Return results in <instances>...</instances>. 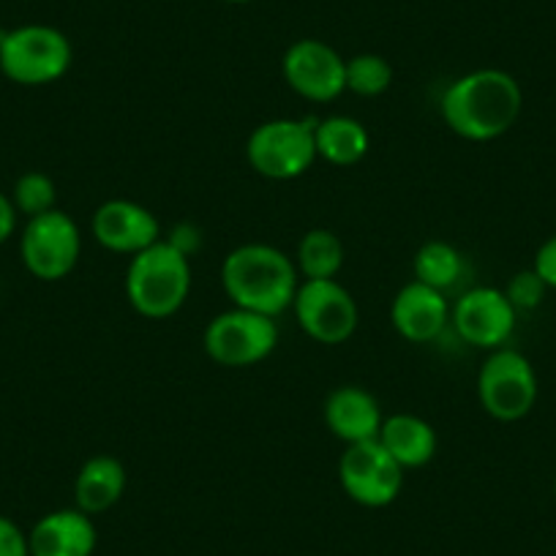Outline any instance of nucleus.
I'll list each match as a JSON object with an SVG mask.
<instances>
[{"instance_id": "obj_8", "label": "nucleus", "mask_w": 556, "mask_h": 556, "mask_svg": "<svg viewBox=\"0 0 556 556\" xmlns=\"http://www.w3.org/2000/svg\"><path fill=\"white\" fill-rule=\"evenodd\" d=\"M20 254L28 273L39 281H61L83 256V232L61 207L28 218L20 235Z\"/></svg>"}, {"instance_id": "obj_25", "label": "nucleus", "mask_w": 556, "mask_h": 556, "mask_svg": "<svg viewBox=\"0 0 556 556\" xmlns=\"http://www.w3.org/2000/svg\"><path fill=\"white\" fill-rule=\"evenodd\" d=\"M0 556H30L28 534L7 516H0Z\"/></svg>"}, {"instance_id": "obj_26", "label": "nucleus", "mask_w": 556, "mask_h": 556, "mask_svg": "<svg viewBox=\"0 0 556 556\" xmlns=\"http://www.w3.org/2000/svg\"><path fill=\"white\" fill-rule=\"evenodd\" d=\"M532 270L543 278V285L548 290H556V235H551L543 245L538 249L532 262Z\"/></svg>"}, {"instance_id": "obj_7", "label": "nucleus", "mask_w": 556, "mask_h": 556, "mask_svg": "<svg viewBox=\"0 0 556 556\" xmlns=\"http://www.w3.org/2000/svg\"><path fill=\"white\" fill-rule=\"evenodd\" d=\"M207 357L224 368H249L267 361L278 346V325L273 317L232 306L207 323L202 333Z\"/></svg>"}, {"instance_id": "obj_17", "label": "nucleus", "mask_w": 556, "mask_h": 556, "mask_svg": "<svg viewBox=\"0 0 556 556\" xmlns=\"http://www.w3.org/2000/svg\"><path fill=\"white\" fill-rule=\"evenodd\" d=\"M379 445L401 464V469H420L437 456V431L424 417L395 412L384 417L379 429Z\"/></svg>"}, {"instance_id": "obj_1", "label": "nucleus", "mask_w": 556, "mask_h": 556, "mask_svg": "<svg viewBox=\"0 0 556 556\" xmlns=\"http://www.w3.org/2000/svg\"><path fill=\"white\" fill-rule=\"evenodd\" d=\"M523 110L521 85L502 68H478L447 85L440 101L445 126L469 142H491L510 131Z\"/></svg>"}, {"instance_id": "obj_27", "label": "nucleus", "mask_w": 556, "mask_h": 556, "mask_svg": "<svg viewBox=\"0 0 556 556\" xmlns=\"http://www.w3.org/2000/svg\"><path fill=\"white\" fill-rule=\"evenodd\" d=\"M17 207H14L12 197H7L3 191H0V243H7L9 238L14 235V229H17Z\"/></svg>"}, {"instance_id": "obj_18", "label": "nucleus", "mask_w": 556, "mask_h": 556, "mask_svg": "<svg viewBox=\"0 0 556 556\" xmlns=\"http://www.w3.org/2000/svg\"><path fill=\"white\" fill-rule=\"evenodd\" d=\"M128 472L121 458L115 456H93L79 467L77 480H74V502L88 516L112 510L126 494Z\"/></svg>"}, {"instance_id": "obj_14", "label": "nucleus", "mask_w": 556, "mask_h": 556, "mask_svg": "<svg viewBox=\"0 0 556 556\" xmlns=\"http://www.w3.org/2000/svg\"><path fill=\"white\" fill-rule=\"evenodd\" d=\"M390 323L401 339L412 344L437 341L451 325V303L445 292L434 290L420 281H409L399 290L390 306Z\"/></svg>"}, {"instance_id": "obj_29", "label": "nucleus", "mask_w": 556, "mask_h": 556, "mask_svg": "<svg viewBox=\"0 0 556 556\" xmlns=\"http://www.w3.org/2000/svg\"><path fill=\"white\" fill-rule=\"evenodd\" d=\"M554 500H556V480H554Z\"/></svg>"}, {"instance_id": "obj_2", "label": "nucleus", "mask_w": 556, "mask_h": 556, "mask_svg": "<svg viewBox=\"0 0 556 556\" xmlns=\"http://www.w3.org/2000/svg\"><path fill=\"white\" fill-rule=\"evenodd\" d=\"M222 285L232 306L276 319L295 303L301 273L276 245L243 243L224 256Z\"/></svg>"}, {"instance_id": "obj_28", "label": "nucleus", "mask_w": 556, "mask_h": 556, "mask_svg": "<svg viewBox=\"0 0 556 556\" xmlns=\"http://www.w3.org/2000/svg\"><path fill=\"white\" fill-rule=\"evenodd\" d=\"M224 3H235V7H243V3H254V0H224Z\"/></svg>"}, {"instance_id": "obj_6", "label": "nucleus", "mask_w": 556, "mask_h": 556, "mask_svg": "<svg viewBox=\"0 0 556 556\" xmlns=\"http://www.w3.org/2000/svg\"><path fill=\"white\" fill-rule=\"evenodd\" d=\"M538 374L523 352L500 346L491 350L478 374V399L485 415L500 424L523 420L538 404Z\"/></svg>"}, {"instance_id": "obj_3", "label": "nucleus", "mask_w": 556, "mask_h": 556, "mask_svg": "<svg viewBox=\"0 0 556 556\" xmlns=\"http://www.w3.org/2000/svg\"><path fill=\"white\" fill-rule=\"evenodd\" d=\"M191 292V256L169 240L128 260L126 295L134 312L148 319H167L186 306Z\"/></svg>"}, {"instance_id": "obj_20", "label": "nucleus", "mask_w": 556, "mask_h": 556, "mask_svg": "<svg viewBox=\"0 0 556 556\" xmlns=\"http://www.w3.org/2000/svg\"><path fill=\"white\" fill-rule=\"evenodd\" d=\"M346 249L341 238L330 229H308L301 238L295 251V265L303 281H317V278H336L344 267Z\"/></svg>"}, {"instance_id": "obj_12", "label": "nucleus", "mask_w": 556, "mask_h": 556, "mask_svg": "<svg viewBox=\"0 0 556 556\" xmlns=\"http://www.w3.org/2000/svg\"><path fill=\"white\" fill-rule=\"evenodd\" d=\"M281 72L287 85L314 104L336 101L346 90V61L319 39L295 41L285 52Z\"/></svg>"}, {"instance_id": "obj_16", "label": "nucleus", "mask_w": 556, "mask_h": 556, "mask_svg": "<svg viewBox=\"0 0 556 556\" xmlns=\"http://www.w3.org/2000/svg\"><path fill=\"white\" fill-rule=\"evenodd\" d=\"M96 540L93 518L79 507L47 513L28 532L30 556H93Z\"/></svg>"}, {"instance_id": "obj_11", "label": "nucleus", "mask_w": 556, "mask_h": 556, "mask_svg": "<svg viewBox=\"0 0 556 556\" xmlns=\"http://www.w3.org/2000/svg\"><path fill=\"white\" fill-rule=\"evenodd\" d=\"M518 312L507 301L505 290L472 287L451 306V325L458 339L478 350H500L516 330Z\"/></svg>"}, {"instance_id": "obj_4", "label": "nucleus", "mask_w": 556, "mask_h": 556, "mask_svg": "<svg viewBox=\"0 0 556 556\" xmlns=\"http://www.w3.org/2000/svg\"><path fill=\"white\" fill-rule=\"evenodd\" d=\"M74 50L66 34L52 25H20L0 30V72L23 88H41L66 77Z\"/></svg>"}, {"instance_id": "obj_10", "label": "nucleus", "mask_w": 556, "mask_h": 556, "mask_svg": "<svg viewBox=\"0 0 556 556\" xmlns=\"http://www.w3.org/2000/svg\"><path fill=\"white\" fill-rule=\"evenodd\" d=\"M339 483L363 507H388L404 489V469L379 445V440L346 445L339 462Z\"/></svg>"}, {"instance_id": "obj_19", "label": "nucleus", "mask_w": 556, "mask_h": 556, "mask_svg": "<svg viewBox=\"0 0 556 556\" xmlns=\"http://www.w3.org/2000/svg\"><path fill=\"white\" fill-rule=\"evenodd\" d=\"M314 142L317 159H325L333 167H355L371 148L366 126L350 115H330L314 123Z\"/></svg>"}, {"instance_id": "obj_24", "label": "nucleus", "mask_w": 556, "mask_h": 556, "mask_svg": "<svg viewBox=\"0 0 556 556\" xmlns=\"http://www.w3.org/2000/svg\"><path fill=\"white\" fill-rule=\"evenodd\" d=\"M545 292H548V287L543 285V278H540L534 270L516 273V276L510 278V285L505 287L507 301L513 303V308H516L518 314L534 312V308L543 303Z\"/></svg>"}, {"instance_id": "obj_13", "label": "nucleus", "mask_w": 556, "mask_h": 556, "mask_svg": "<svg viewBox=\"0 0 556 556\" xmlns=\"http://www.w3.org/2000/svg\"><path fill=\"white\" fill-rule=\"evenodd\" d=\"M90 232L101 249L134 256L162 240V224L156 213L139 202L106 200L104 205L96 207Z\"/></svg>"}, {"instance_id": "obj_21", "label": "nucleus", "mask_w": 556, "mask_h": 556, "mask_svg": "<svg viewBox=\"0 0 556 556\" xmlns=\"http://www.w3.org/2000/svg\"><path fill=\"white\" fill-rule=\"evenodd\" d=\"M412 270H415V281L434 287L440 292H447L462 278L464 256L447 240H429V243L417 249Z\"/></svg>"}, {"instance_id": "obj_22", "label": "nucleus", "mask_w": 556, "mask_h": 556, "mask_svg": "<svg viewBox=\"0 0 556 556\" xmlns=\"http://www.w3.org/2000/svg\"><path fill=\"white\" fill-rule=\"evenodd\" d=\"M393 85V66L377 52H361L346 61V90L363 99H377Z\"/></svg>"}, {"instance_id": "obj_23", "label": "nucleus", "mask_w": 556, "mask_h": 556, "mask_svg": "<svg viewBox=\"0 0 556 556\" xmlns=\"http://www.w3.org/2000/svg\"><path fill=\"white\" fill-rule=\"evenodd\" d=\"M12 202L17 213L25 218H36L41 213H50L58 207L55 180L45 173H25L20 175L12 189Z\"/></svg>"}, {"instance_id": "obj_5", "label": "nucleus", "mask_w": 556, "mask_h": 556, "mask_svg": "<svg viewBox=\"0 0 556 556\" xmlns=\"http://www.w3.org/2000/svg\"><path fill=\"white\" fill-rule=\"evenodd\" d=\"M314 123L298 117L265 121L251 131L245 142V159L256 175L267 180H295L317 162Z\"/></svg>"}, {"instance_id": "obj_15", "label": "nucleus", "mask_w": 556, "mask_h": 556, "mask_svg": "<svg viewBox=\"0 0 556 556\" xmlns=\"http://www.w3.org/2000/svg\"><path fill=\"white\" fill-rule=\"evenodd\" d=\"M323 412L330 434L344 442V445L377 440L384 420L379 401L366 388H357V384L336 388L325 401Z\"/></svg>"}, {"instance_id": "obj_9", "label": "nucleus", "mask_w": 556, "mask_h": 556, "mask_svg": "<svg viewBox=\"0 0 556 556\" xmlns=\"http://www.w3.org/2000/svg\"><path fill=\"white\" fill-rule=\"evenodd\" d=\"M292 312H295V319L303 328V333L325 346L344 344L357 330L355 298L336 278L301 281Z\"/></svg>"}]
</instances>
